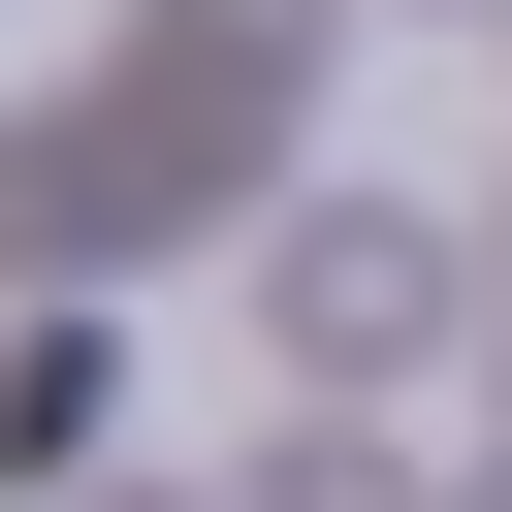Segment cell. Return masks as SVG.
Masks as SVG:
<instances>
[{
    "label": "cell",
    "mask_w": 512,
    "mask_h": 512,
    "mask_svg": "<svg viewBox=\"0 0 512 512\" xmlns=\"http://www.w3.org/2000/svg\"><path fill=\"white\" fill-rule=\"evenodd\" d=\"M448 320H480V224H448V192H288V224H256V352H288V384H416Z\"/></svg>",
    "instance_id": "1"
},
{
    "label": "cell",
    "mask_w": 512,
    "mask_h": 512,
    "mask_svg": "<svg viewBox=\"0 0 512 512\" xmlns=\"http://www.w3.org/2000/svg\"><path fill=\"white\" fill-rule=\"evenodd\" d=\"M96 512H192V480H96Z\"/></svg>",
    "instance_id": "2"
},
{
    "label": "cell",
    "mask_w": 512,
    "mask_h": 512,
    "mask_svg": "<svg viewBox=\"0 0 512 512\" xmlns=\"http://www.w3.org/2000/svg\"><path fill=\"white\" fill-rule=\"evenodd\" d=\"M480 512H512V480H480Z\"/></svg>",
    "instance_id": "3"
}]
</instances>
